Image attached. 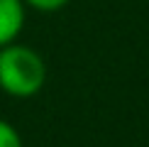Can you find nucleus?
I'll return each instance as SVG.
<instances>
[{"mask_svg": "<svg viewBox=\"0 0 149 147\" xmlns=\"http://www.w3.org/2000/svg\"><path fill=\"white\" fill-rule=\"evenodd\" d=\"M47 81V64L34 49L24 44L0 47V88L15 98L39 93Z\"/></svg>", "mask_w": 149, "mask_h": 147, "instance_id": "1", "label": "nucleus"}, {"mask_svg": "<svg viewBox=\"0 0 149 147\" xmlns=\"http://www.w3.org/2000/svg\"><path fill=\"white\" fill-rule=\"evenodd\" d=\"M0 147H22L20 132L3 118H0Z\"/></svg>", "mask_w": 149, "mask_h": 147, "instance_id": "3", "label": "nucleus"}, {"mask_svg": "<svg viewBox=\"0 0 149 147\" xmlns=\"http://www.w3.org/2000/svg\"><path fill=\"white\" fill-rule=\"evenodd\" d=\"M29 8L34 10H42V12H54V10H61L69 0H24Z\"/></svg>", "mask_w": 149, "mask_h": 147, "instance_id": "4", "label": "nucleus"}, {"mask_svg": "<svg viewBox=\"0 0 149 147\" xmlns=\"http://www.w3.org/2000/svg\"><path fill=\"white\" fill-rule=\"evenodd\" d=\"M24 27V0H0V47H8Z\"/></svg>", "mask_w": 149, "mask_h": 147, "instance_id": "2", "label": "nucleus"}]
</instances>
